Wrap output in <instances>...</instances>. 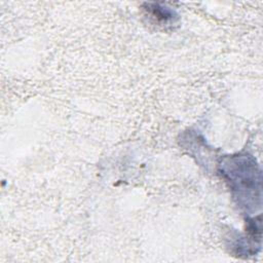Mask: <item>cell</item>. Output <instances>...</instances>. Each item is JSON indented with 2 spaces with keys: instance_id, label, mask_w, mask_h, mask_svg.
<instances>
[{
  "instance_id": "7a4b0ae2",
  "label": "cell",
  "mask_w": 263,
  "mask_h": 263,
  "mask_svg": "<svg viewBox=\"0 0 263 263\" xmlns=\"http://www.w3.org/2000/svg\"><path fill=\"white\" fill-rule=\"evenodd\" d=\"M145 5V10L147 11L148 15L159 24H168L171 22L174 23L175 18L177 17L176 12L168 7L162 6L157 3H146Z\"/></svg>"
},
{
  "instance_id": "6da1fadb",
  "label": "cell",
  "mask_w": 263,
  "mask_h": 263,
  "mask_svg": "<svg viewBox=\"0 0 263 263\" xmlns=\"http://www.w3.org/2000/svg\"><path fill=\"white\" fill-rule=\"evenodd\" d=\"M219 172L240 208L248 212L261 208L262 174L254 157L247 154L224 157L219 163Z\"/></svg>"
}]
</instances>
